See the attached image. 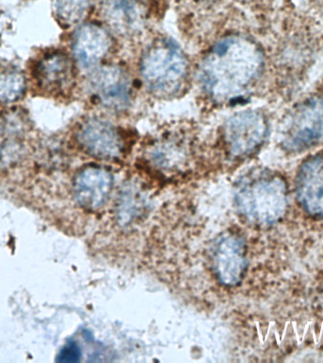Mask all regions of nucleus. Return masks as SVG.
Instances as JSON below:
<instances>
[{"mask_svg": "<svg viewBox=\"0 0 323 363\" xmlns=\"http://www.w3.org/2000/svg\"><path fill=\"white\" fill-rule=\"evenodd\" d=\"M268 122L256 111L235 113L223 127V141L230 155L244 157L259 149L268 135Z\"/></svg>", "mask_w": 323, "mask_h": 363, "instance_id": "4", "label": "nucleus"}, {"mask_svg": "<svg viewBox=\"0 0 323 363\" xmlns=\"http://www.w3.org/2000/svg\"><path fill=\"white\" fill-rule=\"evenodd\" d=\"M264 64L259 47L251 39L230 35L220 40L203 59L201 86L220 101L237 98L259 77Z\"/></svg>", "mask_w": 323, "mask_h": 363, "instance_id": "1", "label": "nucleus"}, {"mask_svg": "<svg viewBox=\"0 0 323 363\" xmlns=\"http://www.w3.org/2000/svg\"><path fill=\"white\" fill-rule=\"evenodd\" d=\"M24 123L13 113H0V164L16 157L22 144Z\"/></svg>", "mask_w": 323, "mask_h": 363, "instance_id": "14", "label": "nucleus"}, {"mask_svg": "<svg viewBox=\"0 0 323 363\" xmlns=\"http://www.w3.org/2000/svg\"><path fill=\"white\" fill-rule=\"evenodd\" d=\"M142 78L156 95L170 96L180 90L188 72L183 51L169 39L157 40L142 56Z\"/></svg>", "mask_w": 323, "mask_h": 363, "instance_id": "3", "label": "nucleus"}, {"mask_svg": "<svg viewBox=\"0 0 323 363\" xmlns=\"http://www.w3.org/2000/svg\"><path fill=\"white\" fill-rule=\"evenodd\" d=\"M110 37L106 28L96 23L81 25L74 33L72 50L79 67L84 69L96 67L107 55Z\"/></svg>", "mask_w": 323, "mask_h": 363, "instance_id": "12", "label": "nucleus"}, {"mask_svg": "<svg viewBox=\"0 0 323 363\" xmlns=\"http://www.w3.org/2000/svg\"><path fill=\"white\" fill-rule=\"evenodd\" d=\"M93 0H55L57 14L62 22L75 24L86 14Z\"/></svg>", "mask_w": 323, "mask_h": 363, "instance_id": "16", "label": "nucleus"}, {"mask_svg": "<svg viewBox=\"0 0 323 363\" xmlns=\"http://www.w3.org/2000/svg\"><path fill=\"white\" fill-rule=\"evenodd\" d=\"M296 194L309 215L323 218V155L313 156L300 166L296 178Z\"/></svg>", "mask_w": 323, "mask_h": 363, "instance_id": "11", "label": "nucleus"}, {"mask_svg": "<svg viewBox=\"0 0 323 363\" xmlns=\"http://www.w3.org/2000/svg\"><path fill=\"white\" fill-rule=\"evenodd\" d=\"M323 138V98L314 96L303 102L289 118L283 145L291 152H300Z\"/></svg>", "mask_w": 323, "mask_h": 363, "instance_id": "6", "label": "nucleus"}, {"mask_svg": "<svg viewBox=\"0 0 323 363\" xmlns=\"http://www.w3.org/2000/svg\"><path fill=\"white\" fill-rule=\"evenodd\" d=\"M113 184V178L109 170L98 166L85 167L74 180V197L84 208L96 210L106 203Z\"/></svg>", "mask_w": 323, "mask_h": 363, "instance_id": "9", "label": "nucleus"}, {"mask_svg": "<svg viewBox=\"0 0 323 363\" xmlns=\"http://www.w3.org/2000/svg\"><path fill=\"white\" fill-rule=\"evenodd\" d=\"M78 142L82 150L93 157L113 160L123 155L124 136L118 128L101 118L84 121L78 130Z\"/></svg>", "mask_w": 323, "mask_h": 363, "instance_id": "7", "label": "nucleus"}, {"mask_svg": "<svg viewBox=\"0 0 323 363\" xmlns=\"http://www.w3.org/2000/svg\"><path fill=\"white\" fill-rule=\"evenodd\" d=\"M238 211L249 223L269 226L283 217L288 207V189L280 175L258 170L246 175L235 189Z\"/></svg>", "mask_w": 323, "mask_h": 363, "instance_id": "2", "label": "nucleus"}, {"mask_svg": "<svg viewBox=\"0 0 323 363\" xmlns=\"http://www.w3.org/2000/svg\"><path fill=\"white\" fill-rule=\"evenodd\" d=\"M215 274L223 285L241 282L246 269L245 244L235 235H225L218 240L214 252Z\"/></svg>", "mask_w": 323, "mask_h": 363, "instance_id": "10", "label": "nucleus"}, {"mask_svg": "<svg viewBox=\"0 0 323 363\" xmlns=\"http://www.w3.org/2000/svg\"><path fill=\"white\" fill-rule=\"evenodd\" d=\"M203 1H210V0H203Z\"/></svg>", "mask_w": 323, "mask_h": 363, "instance_id": "17", "label": "nucleus"}, {"mask_svg": "<svg viewBox=\"0 0 323 363\" xmlns=\"http://www.w3.org/2000/svg\"><path fill=\"white\" fill-rule=\"evenodd\" d=\"M101 13L110 27L123 34L140 30L147 16L144 0H102Z\"/></svg>", "mask_w": 323, "mask_h": 363, "instance_id": "13", "label": "nucleus"}, {"mask_svg": "<svg viewBox=\"0 0 323 363\" xmlns=\"http://www.w3.org/2000/svg\"><path fill=\"white\" fill-rule=\"evenodd\" d=\"M94 98L109 109L126 108L132 98V82L123 68L105 65L94 70L90 79Z\"/></svg>", "mask_w": 323, "mask_h": 363, "instance_id": "8", "label": "nucleus"}, {"mask_svg": "<svg viewBox=\"0 0 323 363\" xmlns=\"http://www.w3.org/2000/svg\"><path fill=\"white\" fill-rule=\"evenodd\" d=\"M30 76L37 90L47 96H64L75 82V67L67 53L47 51L33 62Z\"/></svg>", "mask_w": 323, "mask_h": 363, "instance_id": "5", "label": "nucleus"}, {"mask_svg": "<svg viewBox=\"0 0 323 363\" xmlns=\"http://www.w3.org/2000/svg\"><path fill=\"white\" fill-rule=\"evenodd\" d=\"M25 77L21 71L8 62H0V101L18 99L25 91Z\"/></svg>", "mask_w": 323, "mask_h": 363, "instance_id": "15", "label": "nucleus"}]
</instances>
